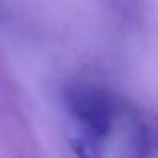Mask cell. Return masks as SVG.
I'll use <instances>...</instances> for the list:
<instances>
[{"instance_id": "3957f363", "label": "cell", "mask_w": 158, "mask_h": 158, "mask_svg": "<svg viewBox=\"0 0 158 158\" xmlns=\"http://www.w3.org/2000/svg\"><path fill=\"white\" fill-rule=\"evenodd\" d=\"M148 132L142 122H134L128 142V158H146L148 154Z\"/></svg>"}, {"instance_id": "6da1fadb", "label": "cell", "mask_w": 158, "mask_h": 158, "mask_svg": "<svg viewBox=\"0 0 158 158\" xmlns=\"http://www.w3.org/2000/svg\"><path fill=\"white\" fill-rule=\"evenodd\" d=\"M66 106L78 130L94 140H104L112 130L114 104L104 90L90 84H76L66 90Z\"/></svg>"}, {"instance_id": "7a4b0ae2", "label": "cell", "mask_w": 158, "mask_h": 158, "mask_svg": "<svg viewBox=\"0 0 158 158\" xmlns=\"http://www.w3.org/2000/svg\"><path fill=\"white\" fill-rule=\"evenodd\" d=\"M70 146H72V152L76 158H104L100 150V142L86 136L80 130H78V134L70 136Z\"/></svg>"}]
</instances>
